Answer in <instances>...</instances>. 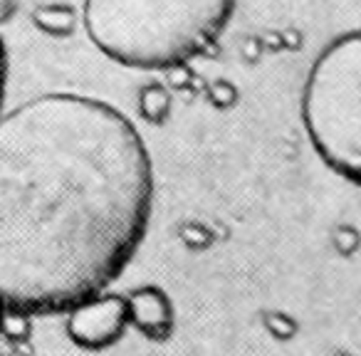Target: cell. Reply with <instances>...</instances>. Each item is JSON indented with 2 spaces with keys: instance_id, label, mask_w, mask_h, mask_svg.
<instances>
[{
  "instance_id": "52a82bcc",
  "label": "cell",
  "mask_w": 361,
  "mask_h": 356,
  "mask_svg": "<svg viewBox=\"0 0 361 356\" xmlns=\"http://www.w3.org/2000/svg\"><path fill=\"white\" fill-rule=\"evenodd\" d=\"M3 326H6V309L0 305V334H3Z\"/></svg>"
},
{
  "instance_id": "5b68a950",
  "label": "cell",
  "mask_w": 361,
  "mask_h": 356,
  "mask_svg": "<svg viewBox=\"0 0 361 356\" xmlns=\"http://www.w3.org/2000/svg\"><path fill=\"white\" fill-rule=\"evenodd\" d=\"M129 319L136 331H141L149 339H169L176 326V309L171 297L161 287L146 285L136 287L129 297Z\"/></svg>"
},
{
  "instance_id": "8992f818",
  "label": "cell",
  "mask_w": 361,
  "mask_h": 356,
  "mask_svg": "<svg viewBox=\"0 0 361 356\" xmlns=\"http://www.w3.org/2000/svg\"><path fill=\"white\" fill-rule=\"evenodd\" d=\"M8 92V50L3 35H0V114H3V102H6Z\"/></svg>"
},
{
  "instance_id": "6da1fadb",
  "label": "cell",
  "mask_w": 361,
  "mask_h": 356,
  "mask_svg": "<svg viewBox=\"0 0 361 356\" xmlns=\"http://www.w3.org/2000/svg\"><path fill=\"white\" fill-rule=\"evenodd\" d=\"M154 164L94 97L42 94L0 116V305L57 317L106 292L149 235Z\"/></svg>"
},
{
  "instance_id": "277c9868",
  "label": "cell",
  "mask_w": 361,
  "mask_h": 356,
  "mask_svg": "<svg viewBox=\"0 0 361 356\" xmlns=\"http://www.w3.org/2000/svg\"><path fill=\"white\" fill-rule=\"evenodd\" d=\"M67 336L85 351H104L124 339L131 326L129 302L121 295H102L67 312Z\"/></svg>"
},
{
  "instance_id": "3957f363",
  "label": "cell",
  "mask_w": 361,
  "mask_h": 356,
  "mask_svg": "<svg viewBox=\"0 0 361 356\" xmlns=\"http://www.w3.org/2000/svg\"><path fill=\"white\" fill-rule=\"evenodd\" d=\"M302 124L317 156L361 186V27L334 37L312 62Z\"/></svg>"
},
{
  "instance_id": "7a4b0ae2",
  "label": "cell",
  "mask_w": 361,
  "mask_h": 356,
  "mask_svg": "<svg viewBox=\"0 0 361 356\" xmlns=\"http://www.w3.org/2000/svg\"><path fill=\"white\" fill-rule=\"evenodd\" d=\"M238 0H85L92 45L131 70H173L206 55Z\"/></svg>"
}]
</instances>
